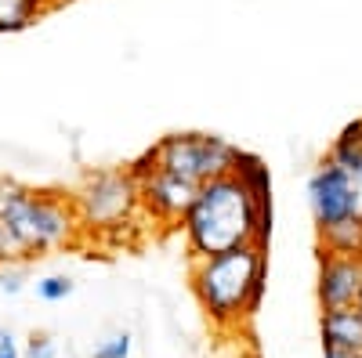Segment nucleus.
<instances>
[{
    "mask_svg": "<svg viewBox=\"0 0 362 358\" xmlns=\"http://www.w3.org/2000/svg\"><path fill=\"white\" fill-rule=\"evenodd\" d=\"M185 246L192 261L228 253L235 246H268L272 235V206H261L232 174L214 177V181L199 185L185 221Z\"/></svg>",
    "mask_w": 362,
    "mask_h": 358,
    "instance_id": "f257e3e1",
    "label": "nucleus"
},
{
    "mask_svg": "<svg viewBox=\"0 0 362 358\" xmlns=\"http://www.w3.org/2000/svg\"><path fill=\"white\" fill-rule=\"evenodd\" d=\"M268 282V246H235L228 253H214L192 261L189 286L199 301L210 326L221 333H235L261 308Z\"/></svg>",
    "mask_w": 362,
    "mask_h": 358,
    "instance_id": "f03ea898",
    "label": "nucleus"
},
{
    "mask_svg": "<svg viewBox=\"0 0 362 358\" xmlns=\"http://www.w3.org/2000/svg\"><path fill=\"white\" fill-rule=\"evenodd\" d=\"M4 225L22 239V246L29 257L69 250L83 239L80 217L69 192L58 189H29L25 199L4 217Z\"/></svg>",
    "mask_w": 362,
    "mask_h": 358,
    "instance_id": "7ed1b4c3",
    "label": "nucleus"
},
{
    "mask_svg": "<svg viewBox=\"0 0 362 358\" xmlns=\"http://www.w3.org/2000/svg\"><path fill=\"white\" fill-rule=\"evenodd\" d=\"M69 196H73L83 235H90V232L95 235L124 232L141 214L138 177L131 174V167H124V170H90V174H83V181Z\"/></svg>",
    "mask_w": 362,
    "mask_h": 358,
    "instance_id": "20e7f679",
    "label": "nucleus"
},
{
    "mask_svg": "<svg viewBox=\"0 0 362 358\" xmlns=\"http://www.w3.org/2000/svg\"><path fill=\"white\" fill-rule=\"evenodd\" d=\"M148 160L160 170H170L177 177H185L192 185H206L214 177L232 174L235 145H228L218 134H199V131H181L167 134L148 148Z\"/></svg>",
    "mask_w": 362,
    "mask_h": 358,
    "instance_id": "39448f33",
    "label": "nucleus"
},
{
    "mask_svg": "<svg viewBox=\"0 0 362 358\" xmlns=\"http://www.w3.org/2000/svg\"><path fill=\"white\" fill-rule=\"evenodd\" d=\"M131 174L138 177V199H141V214L153 217V221H163V225H181L189 214V206L199 192V185L185 181L170 170H160L148 153L131 167Z\"/></svg>",
    "mask_w": 362,
    "mask_h": 358,
    "instance_id": "423d86ee",
    "label": "nucleus"
},
{
    "mask_svg": "<svg viewBox=\"0 0 362 358\" xmlns=\"http://www.w3.org/2000/svg\"><path fill=\"white\" fill-rule=\"evenodd\" d=\"M308 206H312L315 228H329V225H337L344 217L362 214V189L337 163H329L322 156V163L308 177Z\"/></svg>",
    "mask_w": 362,
    "mask_h": 358,
    "instance_id": "0eeeda50",
    "label": "nucleus"
},
{
    "mask_svg": "<svg viewBox=\"0 0 362 358\" xmlns=\"http://www.w3.org/2000/svg\"><path fill=\"white\" fill-rule=\"evenodd\" d=\"M362 297V257H341L319 250V279H315V301L322 311L355 308Z\"/></svg>",
    "mask_w": 362,
    "mask_h": 358,
    "instance_id": "6e6552de",
    "label": "nucleus"
},
{
    "mask_svg": "<svg viewBox=\"0 0 362 358\" xmlns=\"http://www.w3.org/2000/svg\"><path fill=\"white\" fill-rule=\"evenodd\" d=\"M322 351H358L362 354V315L355 308H337L319 315Z\"/></svg>",
    "mask_w": 362,
    "mask_h": 358,
    "instance_id": "1a4fd4ad",
    "label": "nucleus"
},
{
    "mask_svg": "<svg viewBox=\"0 0 362 358\" xmlns=\"http://www.w3.org/2000/svg\"><path fill=\"white\" fill-rule=\"evenodd\" d=\"M232 177L239 185H243L261 206H272V174L264 167L261 156L254 153H243V148H235V160H232Z\"/></svg>",
    "mask_w": 362,
    "mask_h": 358,
    "instance_id": "9d476101",
    "label": "nucleus"
},
{
    "mask_svg": "<svg viewBox=\"0 0 362 358\" xmlns=\"http://www.w3.org/2000/svg\"><path fill=\"white\" fill-rule=\"evenodd\" d=\"M329 163H337L351 181L362 189V119H355V124H348L337 141L329 145V153H326Z\"/></svg>",
    "mask_w": 362,
    "mask_h": 358,
    "instance_id": "9b49d317",
    "label": "nucleus"
},
{
    "mask_svg": "<svg viewBox=\"0 0 362 358\" xmlns=\"http://www.w3.org/2000/svg\"><path fill=\"white\" fill-rule=\"evenodd\" d=\"M319 250L341 253V257H362V214L344 217L329 228H319Z\"/></svg>",
    "mask_w": 362,
    "mask_h": 358,
    "instance_id": "f8f14e48",
    "label": "nucleus"
},
{
    "mask_svg": "<svg viewBox=\"0 0 362 358\" xmlns=\"http://www.w3.org/2000/svg\"><path fill=\"white\" fill-rule=\"evenodd\" d=\"M58 0H0V33H22Z\"/></svg>",
    "mask_w": 362,
    "mask_h": 358,
    "instance_id": "ddd939ff",
    "label": "nucleus"
},
{
    "mask_svg": "<svg viewBox=\"0 0 362 358\" xmlns=\"http://www.w3.org/2000/svg\"><path fill=\"white\" fill-rule=\"evenodd\" d=\"M25 192H29V185L15 181V177H0V221H4L15 206L25 199Z\"/></svg>",
    "mask_w": 362,
    "mask_h": 358,
    "instance_id": "4468645a",
    "label": "nucleus"
},
{
    "mask_svg": "<svg viewBox=\"0 0 362 358\" xmlns=\"http://www.w3.org/2000/svg\"><path fill=\"white\" fill-rule=\"evenodd\" d=\"M37 293H40V301L54 304V301H66V297L73 293V279L69 275H47L37 282Z\"/></svg>",
    "mask_w": 362,
    "mask_h": 358,
    "instance_id": "2eb2a0df",
    "label": "nucleus"
},
{
    "mask_svg": "<svg viewBox=\"0 0 362 358\" xmlns=\"http://www.w3.org/2000/svg\"><path fill=\"white\" fill-rule=\"evenodd\" d=\"M90 358H131V333H112V337H105L95 351H90Z\"/></svg>",
    "mask_w": 362,
    "mask_h": 358,
    "instance_id": "dca6fc26",
    "label": "nucleus"
},
{
    "mask_svg": "<svg viewBox=\"0 0 362 358\" xmlns=\"http://www.w3.org/2000/svg\"><path fill=\"white\" fill-rule=\"evenodd\" d=\"M25 358H58V344L47 333H33L25 344Z\"/></svg>",
    "mask_w": 362,
    "mask_h": 358,
    "instance_id": "f3484780",
    "label": "nucleus"
},
{
    "mask_svg": "<svg viewBox=\"0 0 362 358\" xmlns=\"http://www.w3.org/2000/svg\"><path fill=\"white\" fill-rule=\"evenodd\" d=\"M0 358H22V351H18V344H15L8 326H0Z\"/></svg>",
    "mask_w": 362,
    "mask_h": 358,
    "instance_id": "a211bd4d",
    "label": "nucleus"
},
{
    "mask_svg": "<svg viewBox=\"0 0 362 358\" xmlns=\"http://www.w3.org/2000/svg\"><path fill=\"white\" fill-rule=\"evenodd\" d=\"M0 290H4V293H18V290H22V275L4 268V272H0Z\"/></svg>",
    "mask_w": 362,
    "mask_h": 358,
    "instance_id": "6ab92c4d",
    "label": "nucleus"
},
{
    "mask_svg": "<svg viewBox=\"0 0 362 358\" xmlns=\"http://www.w3.org/2000/svg\"><path fill=\"white\" fill-rule=\"evenodd\" d=\"M228 358H261V351H257V347H250V344H243V347H235Z\"/></svg>",
    "mask_w": 362,
    "mask_h": 358,
    "instance_id": "aec40b11",
    "label": "nucleus"
},
{
    "mask_svg": "<svg viewBox=\"0 0 362 358\" xmlns=\"http://www.w3.org/2000/svg\"><path fill=\"white\" fill-rule=\"evenodd\" d=\"M322 358H362L358 351H322Z\"/></svg>",
    "mask_w": 362,
    "mask_h": 358,
    "instance_id": "412c9836",
    "label": "nucleus"
},
{
    "mask_svg": "<svg viewBox=\"0 0 362 358\" xmlns=\"http://www.w3.org/2000/svg\"><path fill=\"white\" fill-rule=\"evenodd\" d=\"M355 311H358V315H362V297H358V304H355Z\"/></svg>",
    "mask_w": 362,
    "mask_h": 358,
    "instance_id": "4be33fe9",
    "label": "nucleus"
}]
</instances>
